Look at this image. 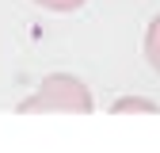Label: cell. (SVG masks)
Segmentation results:
<instances>
[{
    "mask_svg": "<svg viewBox=\"0 0 160 153\" xmlns=\"http://www.w3.org/2000/svg\"><path fill=\"white\" fill-rule=\"evenodd\" d=\"M19 111L23 115H31V111H92V92L84 81H76L69 73H50L38 84V92L19 103Z\"/></svg>",
    "mask_w": 160,
    "mask_h": 153,
    "instance_id": "1",
    "label": "cell"
},
{
    "mask_svg": "<svg viewBox=\"0 0 160 153\" xmlns=\"http://www.w3.org/2000/svg\"><path fill=\"white\" fill-rule=\"evenodd\" d=\"M145 57H149V65L160 73V15L149 23V31H145Z\"/></svg>",
    "mask_w": 160,
    "mask_h": 153,
    "instance_id": "2",
    "label": "cell"
},
{
    "mask_svg": "<svg viewBox=\"0 0 160 153\" xmlns=\"http://www.w3.org/2000/svg\"><path fill=\"white\" fill-rule=\"evenodd\" d=\"M111 111H114V115H126V111H149V115H152V111H160V107H156L152 100H145V96H122V100L111 103Z\"/></svg>",
    "mask_w": 160,
    "mask_h": 153,
    "instance_id": "3",
    "label": "cell"
},
{
    "mask_svg": "<svg viewBox=\"0 0 160 153\" xmlns=\"http://www.w3.org/2000/svg\"><path fill=\"white\" fill-rule=\"evenodd\" d=\"M34 4L53 8V12H72V8H80V4H84V0H34Z\"/></svg>",
    "mask_w": 160,
    "mask_h": 153,
    "instance_id": "4",
    "label": "cell"
}]
</instances>
